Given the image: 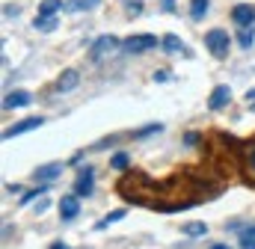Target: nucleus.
<instances>
[{"instance_id": "obj_24", "label": "nucleus", "mask_w": 255, "mask_h": 249, "mask_svg": "<svg viewBox=\"0 0 255 249\" xmlns=\"http://www.w3.org/2000/svg\"><path fill=\"white\" fill-rule=\"evenodd\" d=\"M3 15H6V18H18V6L6 3V6H3Z\"/></svg>"}, {"instance_id": "obj_14", "label": "nucleus", "mask_w": 255, "mask_h": 249, "mask_svg": "<svg viewBox=\"0 0 255 249\" xmlns=\"http://www.w3.org/2000/svg\"><path fill=\"white\" fill-rule=\"evenodd\" d=\"M208 3L211 0H190V18L193 21H202L208 15Z\"/></svg>"}, {"instance_id": "obj_10", "label": "nucleus", "mask_w": 255, "mask_h": 249, "mask_svg": "<svg viewBox=\"0 0 255 249\" xmlns=\"http://www.w3.org/2000/svg\"><path fill=\"white\" fill-rule=\"evenodd\" d=\"M77 83H80V74L74 68H65L57 80V92H71V89H77Z\"/></svg>"}, {"instance_id": "obj_29", "label": "nucleus", "mask_w": 255, "mask_h": 249, "mask_svg": "<svg viewBox=\"0 0 255 249\" xmlns=\"http://www.w3.org/2000/svg\"><path fill=\"white\" fill-rule=\"evenodd\" d=\"M160 6H163L166 12H175V0H160Z\"/></svg>"}, {"instance_id": "obj_12", "label": "nucleus", "mask_w": 255, "mask_h": 249, "mask_svg": "<svg viewBox=\"0 0 255 249\" xmlns=\"http://www.w3.org/2000/svg\"><path fill=\"white\" fill-rule=\"evenodd\" d=\"M60 9H63V0H42L39 3V15L42 18H54Z\"/></svg>"}, {"instance_id": "obj_20", "label": "nucleus", "mask_w": 255, "mask_h": 249, "mask_svg": "<svg viewBox=\"0 0 255 249\" xmlns=\"http://www.w3.org/2000/svg\"><path fill=\"white\" fill-rule=\"evenodd\" d=\"M128 163H130V157H128L125 151L113 154V160H110V166H113V169H128Z\"/></svg>"}, {"instance_id": "obj_15", "label": "nucleus", "mask_w": 255, "mask_h": 249, "mask_svg": "<svg viewBox=\"0 0 255 249\" xmlns=\"http://www.w3.org/2000/svg\"><path fill=\"white\" fill-rule=\"evenodd\" d=\"M181 232H184L187 238H202V235H208V226H205V223H184Z\"/></svg>"}, {"instance_id": "obj_16", "label": "nucleus", "mask_w": 255, "mask_h": 249, "mask_svg": "<svg viewBox=\"0 0 255 249\" xmlns=\"http://www.w3.org/2000/svg\"><path fill=\"white\" fill-rule=\"evenodd\" d=\"M57 24H60L57 18H42V15H36V21H33V27L36 30H45V33L48 30H57Z\"/></svg>"}, {"instance_id": "obj_8", "label": "nucleus", "mask_w": 255, "mask_h": 249, "mask_svg": "<svg viewBox=\"0 0 255 249\" xmlns=\"http://www.w3.org/2000/svg\"><path fill=\"white\" fill-rule=\"evenodd\" d=\"M77 214H80V199H77V193H74V196H63V199H60V217L68 223V220H74Z\"/></svg>"}, {"instance_id": "obj_28", "label": "nucleus", "mask_w": 255, "mask_h": 249, "mask_svg": "<svg viewBox=\"0 0 255 249\" xmlns=\"http://www.w3.org/2000/svg\"><path fill=\"white\" fill-rule=\"evenodd\" d=\"M48 208H51V202H48V199H45V202H39V205H36V214H45V211H48Z\"/></svg>"}, {"instance_id": "obj_2", "label": "nucleus", "mask_w": 255, "mask_h": 249, "mask_svg": "<svg viewBox=\"0 0 255 249\" xmlns=\"http://www.w3.org/2000/svg\"><path fill=\"white\" fill-rule=\"evenodd\" d=\"M122 48H125L128 54H145V51H154L157 48V39L154 36H130Z\"/></svg>"}, {"instance_id": "obj_7", "label": "nucleus", "mask_w": 255, "mask_h": 249, "mask_svg": "<svg viewBox=\"0 0 255 249\" xmlns=\"http://www.w3.org/2000/svg\"><path fill=\"white\" fill-rule=\"evenodd\" d=\"M27 104H30V92H24V89H12L3 98V110H18V107H27Z\"/></svg>"}, {"instance_id": "obj_3", "label": "nucleus", "mask_w": 255, "mask_h": 249, "mask_svg": "<svg viewBox=\"0 0 255 249\" xmlns=\"http://www.w3.org/2000/svg\"><path fill=\"white\" fill-rule=\"evenodd\" d=\"M45 124V116H30V119H21V122H15L9 130H3V139H12V136H21V133H27V130H33V127H42Z\"/></svg>"}, {"instance_id": "obj_13", "label": "nucleus", "mask_w": 255, "mask_h": 249, "mask_svg": "<svg viewBox=\"0 0 255 249\" xmlns=\"http://www.w3.org/2000/svg\"><path fill=\"white\" fill-rule=\"evenodd\" d=\"M238 45L244 48V51H250L255 45V30L253 27H241V33H238Z\"/></svg>"}, {"instance_id": "obj_1", "label": "nucleus", "mask_w": 255, "mask_h": 249, "mask_svg": "<svg viewBox=\"0 0 255 249\" xmlns=\"http://www.w3.org/2000/svg\"><path fill=\"white\" fill-rule=\"evenodd\" d=\"M205 48L217 57V60H226L229 57V33L226 30H211L205 36Z\"/></svg>"}, {"instance_id": "obj_22", "label": "nucleus", "mask_w": 255, "mask_h": 249, "mask_svg": "<svg viewBox=\"0 0 255 249\" xmlns=\"http://www.w3.org/2000/svg\"><path fill=\"white\" fill-rule=\"evenodd\" d=\"M45 193V187H39V190H33V193H24V199H21V205H27V202H33V199H39Z\"/></svg>"}, {"instance_id": "obj_31", "label": "nucleus", "mask_w": 255, "mask_h": 249, "mask_svg": "<svg viewBox=\"0 0 255 249\" xmlns=\"http://www.w3.org/2000/svg\"><path fill=\"white\" fill-rule=\"evenodd\" d=\"M214 249H232V247H223V244H217V247H214Z\"/></svg>"}, {"instance_id": "obj_21", "label": "nucleus", "mask_w": 255, "mask_h": 249, "mask_svg": "<svg viewBox=\"0 0 255 249\" xmlns=\"http://www.w3.org/2000/svg\"><path fill=\"white\" fill-rule=\"evenodd\" d=\"M157 130H163V124H145L142 130H136V133H130L133 139H142V136H148V133H157Z\"/></svg>"}, {"instance_id": "obj_6", "label": "nucleus", "mask_w": 255, "mask_h": 249, "mask_svg": "<svg viewBox=\"0 0 255 249\" xmlns=\"http://www.w3.org/2000/svg\"><path fill=\"white\" fill-rule=\"evenodd\" d=\"M232 21H235L238 27H253L255 24V6H247V3L235 6V9H232Z\"/></svg>"}, {"instance_id": "obj_25", "label": "nucleus", "mask_w": 255, "mask_h": 249, "mask_svg": "<svg viewBox=\"0 0 255 249\" xmlns=\"http://www.w3.org/2000/svg\"><path fill=\"white\" fill-rule=\"evenodd\" d=\"M169 77H172V74H169L166 68H160V71H154V80H157V83H166Z\"/></svg>"}, {"instance_id": "obj_27", "label": "nucleus", "mask_w": 255, "mask_h": 249, "mask_svg": "<svg viewBox=\"0 0 255 249\" xmlns=\"http://www.w3.org/2000/svg\"><path fill=\"white\" fill-rule=\"evenodd\" d=\"M101 0H80V9H95Z\"/></svg>"}, {"instance_id": "obj_4", "label": "nucleus", "mask_w": 255, "mask_h": 249, "mask_svg": "<svg viewBox=\"0 0 255 249\" xmlns=\"http://www.w3.org/2000/svg\"><path fill=\"white\" fill-rule=\"evenodd\" d=\"M229 101H232V89H229V86H217V89L211 92V98H208V107H211L214 113H220V110H226Z\"/></svg>"}, {"instance_id": "obj_30", "label": "nucleus", "mask_w": 255, "mask_h": 249, "mask_svg": "<svg viewBox=\"0 0 255 249\" xmlns=\"http://www.w3.org/2000/svg\"><path fill=\"white\" fill-rule=\"evenodd\" d=\"M51 249H68V247H65L63 241H60V244H54V247H51Z\"/></svg>"}, {"instance_id": "obj_5", "label": "nucleus", "mask_w": 255, "mask_h": 249, "mask_svg": "<svg viewBox=\"0 0 255 249\" xmlns=\"http://www.w3.org/2000/svg\"><path fill=\"white\" fill-rule=\"evenodd\" d=\"M60 175H63V163H60V160H57V163L36 166V172H33V178L42 181V184H48V181H54V178H60Z\"/></svg>"}, {"instance_id": "obj_17", "label": "nucleus", "mask_w": 255, "mask_h": 249, "mask_svg": "<svg viewBox=\"0 0 255 249\" xmlns=\"http://www.w3.org/2000/svg\"><path fill=\"white\" fill-rule=\"evenodd\" d=\"M122 217H125V211H113V214H107L104 220H98V223H95V232H104L110 223H116V220H122Z\"/></svg>"}, {"instance_id": "obj_18", "label": "nucleus", "mask_w": 255, "mask_h": 249, "mask_svg": "<svg viewBox=\"0 0 255 249\" xmlns=\"http://www.w3.org/2000/svg\"><path fill=\"white\" fill-rule=\"evenodd\" d=\"M241 247L244 249H255V226H250V229L241 232Z\"/></svg>"}, {"instance_id": "obj_23", "label": "nucleus", "mask_w": 255, "mask_h": 249, "mask_svg": "<svg viewBox=\"0 0 255 249\" xmlns=\"http://www.w3.org/2000/svg\"><path fill=\"white\" fill-rule=\"evenodd\" d=\"M125 6H128V12H130V15H139V12H142V3H139V0H128Z\"/></svg>"}, {"instance_id": "obj_11", "label": "nucleus", "mask_w": 255, "mask_h": 249, "mask_svg": "<svg viewBox=\"0 0 255 249\" xmlns=\"http://www.w3.org/2000/svg\"><path fill=\"white\" fill-rule=\"evenodd\" d=\"M116 45H119V42H116L113 36H104V39H98V42L92 45V51H89V57H92V60H101V57H104L107 51H113Z\"/></svg>"}, {"instance_id": "obj_9", "label": "nucleus", "mask_w": 255, "mask_h": 249, "mask_svg": "<svg viewBox=\"0 0 255 249\" xmlns=\"http://www.w3.org/2000/svg\"><path fill=\"white\" fill-rule=\"evenodd\" d=\"M92 187H95V172H92V169H83V172L77 175V181H74V193L86 199V196L92 193Z\"/></svg>"}, {"instance_id": "obj_26", "label": "nucleus", "mask_w": 255, "mask_h": 249, "mask_svg": "<svg viewBox=\"0 0 255 249\" xmlns=\"http://www.w3.org/2000/svg\"><path fill=\"white\" fill-rule=\"evenodd\" d=\"M65 9H68V12H80V0H68Z\"/></svg>"}, {"instance_id": "obj_19", "label": "nucleus", "mask_w": 255, "mask_h": 249, "mask_svg": "<svg viewBox=\"0 0 255 249\" xmlns=\"http://www.w3.org/2000/svg\"><path fill=\"white\" fill-rule=\"evenodd\" d=\"M163 51L178 54V51H184V45H181V39H178V36H166V39H163Z\"/></svg>"}]
</instances>
